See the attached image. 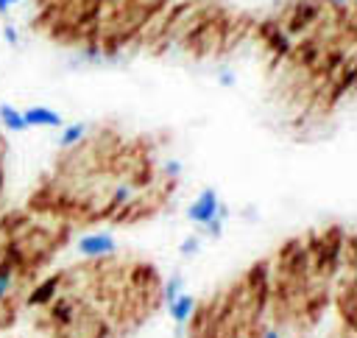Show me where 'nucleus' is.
<instances>
[{
    "label": "nucleus",
    "instance_id": "obj_4",
    "mask_svg": "<svg viewBox=\"0 0 357 338\" xmlns=\"http://www.w3.org/2000/svg\"><path fill=\"white\" fill-rule=\"evenodd\" d=\"M195 310H198V299H195L192 293H187V291H181V293L167 304V316H170V321H173L176 327H187L190 318L195 316Z\"/></svg>",
    "mask_w": 357,
    "mask_h": 338
},
{
    "label": "nucleus",
    "instance_id": "obj_15",
    "mask_svg": "<svg viewBox=\"0 0 357 338\" xmlns=\"http://www.w3.org/2000/svg\"><path fill=\"white\" fill-rule=\"evenodd\" d=\"M22 0H0V17H8V11L14 8V6H20Z\"/></svg>",
    "mask_w": 357,
    "mask_h": 338
},
{
    "label": "nucleus",
    "instance_id": "obj_10",
    "mask_svg": "<svg viewBox=\"0 0 357 338\" xmlns=\"http://www.w3.org/2000/svg\"><path fill=\"white\" fill-rule=\"evenodd\" d=\"M159 170H162V176H165L167 182H176V179H181V173H184V162L176 159V156H167V159L159 165Z\"/></svg>",
    "mask_w": 357,
    "mask_h": 338
},
{
    "label": "nucleus",
    "instance_id": "obj_9",
    "mask_svg": "<svg viewBox=\"0 0 357 338\" xmlns=\"http://www.w3.org/2000/svg\"><path fill=\"white\" fill-rule=\"evenodd\" d=\"M56 288H59V277H50L47 282H42V285L36 288V293L28 296V302H31V304H45V302H50V299L56 296Z\"/></svg>",
    "mask_w": 357,
    "mask_h": 338
},
{
    "label": "nucleus",
    "instance_id": "obj_7",
    "mask_svg": "<svg viewBox=\"0 0 357 338\" xmlns=\"http://www.w3.org/2000/svg\"><path fill=\"white\" fill-rule=\"evenodd\" d=\"M14 282H17V268H14V263H11V260H0V304L11 296Z\"/></svg>",
    "mask_w": 357,
    "mask_h": 338
},
{
    "label": "nucleus",
    "instance_id": "obj_12",
    "mask_svg": "<svg viewBox=\"0 0 357 338\" xmlns=\"http://www.w3.org/2000/svg\"><path fill=\"white\" fill-rule=\"evenodd\" d=\"M201 246H204V237H201V235H190V237H184V240L178 243V254H181L184 260H192V257L201 251Z\"/></svg>",
    "mask_w": 357,
    "mask_h": 338
},
{
    "label": "nucleus",
    "instance_id": "obj_3",
    "mask_svg": "<svg viewBox=\"0 0 357 338\" xmlns=\"http://www.w3.org/2000/svg\"><path fill=\"white\" fill-rule=\"evenodd\" d=\"M22 117H25L28 128H61V126H64L61 112H56V109H50V106H42V103L25 106V109H22Z\"/></svg>",
    "mask_w": 357,
    "mask_h": 338
},
{
    "label": "nucleus",
    "instance_id": "obj_11",
    "mask_svg": "<svg viewBox=\"0 0 357 338\" xmlns=\"http://www.w3.org/2000/svg\"><path fill=\"white\" fill-rule=\"evenodd\" d=\"M134 201V184H117L112 190V207H128Z\"/></svg>",
    "mask_w": 357,
    "mask_h": 338
},
{
    "label": "nucleus",
    "instance_id": "obj_18",
    "mask_svg": "<svg viewBox=\"0 0 357 338\" xmlns=\"http://www.w3.org/2000/svg\"><path fill=\"white\" fill-rule=\"evenodd\" d=\"M0 190H3V170H0Z\"/></svg>",
    "mask_w": 357,
    "mask_h": 338
},
{
    "label": "nucleus",
    "instance_id": "obj_14",
    "mask_svg": "<svg viewBox=\"0 0 357 338\" xmlns=\"http://www.w3.org/2000/svg\"><path fill=\"white\" fill-rule=\"evenodd\" d=\"M3 39H6L11 47H17V45H20V31H17V25H14V22H3Z\"/></svg>",
    "mask_w": 357,
    "mask_h": 338
},
{
    "label": "nucleus",
    "instance_id": "obj_8",
    "mask_svg": "<svg viewBox=\"0 0 357 338\" xmlns=\"http://www.w3.org/2000/svg\"><path fill=\"white\" fill-rule=\"evenodd\" d=\"M184 285H187V279H184L181 271H173V274L165 279V285H162V302H165V307L184 291Z\"/></svg>",
    "mask_w": 357,
    "mask_h": 338
},
{
    "label": "nucleus",
    "instance_id": "obj_13",
    "mask_svg": "<svg viewBox=\"0 0 357 338\" xmlns=\"http://www.w3.org/2000/svg\"><path fill=\"white\" fill-rule=\"evenodd\" d=\"M215 78H218V84H220V87H226V89H231V87H237V73H234L231 67H220Z\"/></svg>",
    "mask_w": 357,
    "mask_h": 338
},
{
    "label": "nucleus",
    "instance_id": "obj_2",
    "mask_svg": "<svg viewBox=\"0 0 357 338\" xmlns=\"http://www.w3.org/2000/svg\"><path fill=\"white\" fill-rule=\"evenodd\" d=\"M75 254L84 260H106L117 254V240L112 232H86L75 240Z\"/></svg>",
    "mask_w": 357,
    "mask_h": 338
},
{
    "label": "nucleus",
    "instance_id": "obj_19",
    "mask_svg": "<svg viewBox=\"0 0 357 338\" xmlns=\"http://www.w3.org/2000/svg\"><path fill=\"white\" fill-rule=\"evenodd\" d=\"M195 3H201V0H195Z\"/></svg>",
    "mask_w": 357,
    "mask_h": 338
},
{
    "label": "nucleus",
    "instance_id": "obj_16",
    "mask_svg": "<svg viewBox=\"0 0 357 338\" xmlns=\"http://www.w3.org/2000/svg\"><path fill=\"white\" fill-rule=\"evenodd\" d=\"M262 338H282V332L271 327V330H265V332H262Z\"/></svg>",
    "mask_w": 357,
    "mask_h": 338
},
{
    "label": "nucleus",
    "instance_id": "obj_5",
    "mask_svg": "<svg viewBox=\"0 0 357 338\" xmlns=\"http://www.w3.org/2000/svg\"><path fill=\"white\" fill-rule=\"evenodd\" d=\"M86 134H89V126L84 123V120H75V123H64L61 126V134H59V140H56V145L61 148V151H70V148H75V145H81L84 140H86Z\"/></svg>",
    "mask_w": 357,
    "mask_h": 338
},
{
    "label": "nucleus",
    "instance_id": "obj_6",
    "mask_svg": "<svg viewBox=\"0 0 357 338\" xmlns=\"http://www.w3.org/2000/svg\"><path fill=\"white\" fill-rule=\"evenodd\" d=\"M0 123H3V128H6L8 134H22V131H28V123H25V117H22V109L14 106V103H8V101L0 103Z\"/></svg>",
    "mask_w": 357,
    "mask_h": 338
},
{
    "label": "nucleus",
    "instance_id": "obj_17",
    "mask_svg": "<svg viewBox=\"0 0 357 338\" xmlns=\"http://www.w3.org/2000/svg\"><path fill=\"white\" fill-rule=\"evenodd\" d=\"M329 3H332V6H337V8H340V6H349V3H351V0H329Z\"/></svg>",
    "mask_w": 357,
    "mask_h": 338
},
{
    "label": "nucleus",
    "instance_id": "obj_1",
    "mask_svg": "<svg viewBox=\"0 0 357 338\" xmlns=\"http://www.w3.org/2000/svg\"><path fill=\"white\" fill-rule=\"evenodd\" d=\"M184 215H187V221H190L195 229H201V226H206L212 218L229 221V207H226V201H220V196H218L215 187H204V190H198V196L187 204Z\"/></svg>",
    "mask_w": 357,
    "mask_h": 338
}]
</instances>
